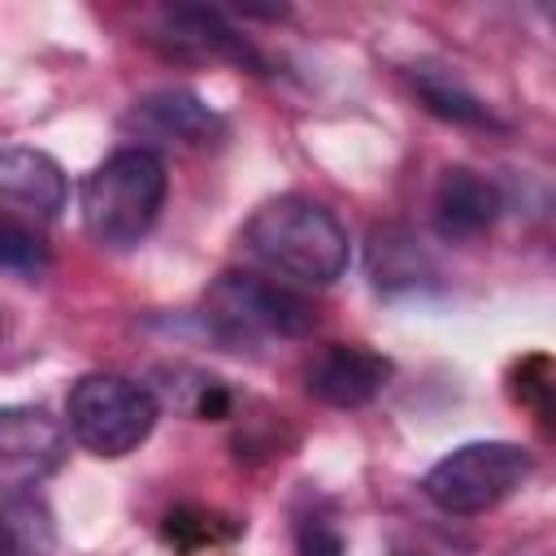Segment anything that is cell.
I'll list each match as a JSON object with an SVG mask.
<instances>
[{
    "mask_svg": "<svg viewBox=\"0 0 556 556\" xmlns=\"http://www.w3.org/2000/svg\"><path fill=\"white\" fill-rule=\"evenodd\" d=\"M70 200L65 169L39 148H0V204L39 222L61 217Z\"/></svg>",
    "mask_w": 556,
    "mask_h": 556,
    "instance_id": "9c48e42d",
    "label": "cell"
},
{
    "mask_svg": "<svg viewBox=\"0 0 556 556\" xmlns=\"http://www.w3.org/2000/svg\"><path fill=\"white\" fill-rule=\"evenodd\" d=\"M295 552H300V556H343V539H339V530H334L330 521L308 517V521L300 526Z\"/></svg>",
    "mask_w": 556,
    "mask_h": 556,
    "instance_id": "e0dca14e",
    "label": "cell"
},
{
    "mask_svg": "<svg viewBox=\"0 0 556 556\" xmlns=\"http://www.w3.org/2000/svg\"><path fill=\"white\" fill-rule=\"evenodd\" d=\"M517 395H521L526 404H534L539 417L547 421V413H552V404H547V395H552V369H547V356H530V361L517 365Z\"/></svg>",
    "mask_w": 556,
    "mask_h": 556,
    "instance_id": "2e32d148",
    "label": "cell"
},
{
    "mask_svg": "<svg viewBox=\"0 0 556 556\" xmlns=\"http://www.w3.org/2000/svg\"><path fill=\"white\" fill-rule=\"evenodd\" d=\"M208 321L226 343H265V339H300L317 326L313 300H304L287 282H269L256 274H222L204 295Z\"/></svg>",
    "mask_w": 556,
    "mask_h": 556,
    "instance_id": "5b68a950",
    "label": "cell"
},
{
    "mask_svg": "<svg viewBox=\"0 0 556 556\" xmlns=\"http://www.w3.org/2000/svg\"><path fill=\"white\" fill-rule=\"evenodd\" d=\"M391 382V361L365 343H330L304 369V387L313 400L330 408H361Z\"/></svg>",
    "mask_w": 556,
    "mask_h": 556,
    "instance_id": "52a82bcc",
    "label": "cell"
},
{
    "mask_svg": "<svg viewBox=\"0 0 556 556\" xmlns=\"http://www.w3.org/2000/svg\"><path fill=\"white\" fill-rule=\"evenodd\" d=\"M122 126L143 139H174V143H213L226 130L222 117L187 87H161L139 96L126 109Z\"/></svg>",
    "mask_w": 556,
    "mask_h": 556,
    "instance_id": "ba28073f",
    "label": "cell"
},
{
    "mask_svg": "<svg viewBox=\"0 0 556 556\" xmlns=\"http://www.w3.org/2000/svg\"><path fill=\"white\" fill-rule=\"evenodd\" d=\"M0 521H4V534L13 543V556H48L52 547V517L39 500L30 495H9L0 504Z\"/></svg>",
    "mask_w": 556,
    "mask_h": 556,
    "instance_id": "4fadbf2b",
    "label": "cell"
},
{
    "mask_svg": "<svg viewBox=\"0 0 556 556\" xmlns=\"http://www.w3.org/2000/svg\"><path fill=\"white\" fill-rule=\"evenodd\" d=\"M43 265H48L43 235L0 204V269H9V274H39Z\"/></svg>",
    "mask_w": 556,
    "mask_h": 556,
    "instance_id": "9a60e30c",
    "label": "cell"
},
{
    "mask_svg": "<svg viewBox=\"0 0 556 556\" xmlns=\"http://www.w3.org/2000/svg\"><path fill=\"white\" fill-rule=\"evenodd\" d=\"M530 473H534V456L521 443L478 439V443H460L447 456H439L426 469L421 491L439 513L473 517V513L504 504Z\"/></svg>",
    "mask_w": 556,
    "mask_h": 556,
    "instance_id": "277c9868",
    "label": "cell"
},
{
    "mask_svg": "<svg viewBox=\"0 0 556 556\" xmlns=\"http://www.w3.org/2000/svg\"><path fill=\"white\" fill-rule=\"evenodd\" d=\"M165 191L169 174L152 148H117L83 182V226L104 248H135L156 226Z\"/></svg>",
    "mask_w": 556,
    "mask_h": 556,
    "instance_id": "7a4b0ae2",
    "label": "cell"
},
{
    "mask_svg": "<svg viewBox=\"0 0 556 556\" xmlns=\"http://www.w3.org/2000/svg\"><path fill=\"white\" fill-rule=\"evenodd\" d=\"M169 26H174V39L178 43H191V48H204V52H217V56H230L239 65H261L256 48L217 13V9H169Z\"/></svg>",
    "mask_w": 556,
    "mask_h": 556,
    "instance_id": "8fae6325",
    "label": "cell"
},
{
    "mask_svg": "<svg viewBox=\"0 0 556 556\" xmlns=\"http://www.w3.org/2000/svg\"><path fill=\"white\" fill-rule=\"evenodd\" d=\"M65 460V426L39 404L0 408V491L22 495Z\"/></svg>",
    "mask_w": 556,
    "mask_h": 556,
    "instance_id": "8992f818",
    "label": "cell"
},
{
    "mask_svg": "<svg viewBox=\"0 0 556 556\" xmlns=\"http://www.w3.org/2000/svg\"><path fill=\"white\" fill-rule=\"evenodd\" d=\"M413 87H417L421 104H426L434 117H443V122H456V126H495L491 109H486L469 87H460L452 74H443V70H434V65L413 70Z\"/></svg>",
    "mask_w": 556,
    "mask_h": 556,
    "instance_id": "7c38bea8",
    "label": "cell"
},
{
    "mask_svg": "<svg viewBox=\"0 0 556 556\" xmlns=\"http://www.w3.org/2000/svg\"><path fill=\"white\" fill-rule=\"evenodd\" d=\"M243 252L304 287H330L352 261L343 222L313 195H274L239 230Z\"/></svg>",
    "mask_w": 556,
    "mask_h": 556,
    "instance_id": "6da1fadb",
    "label": "cell"
},
{
    "mask_svg": "<svg viewBox=\"0 0 556 556\" xmlns=\"http://www.w3.org/2000/svg\"><path fill=\"white\" fill-rule=\"evenodd\" d=\"M0 556H13V543H9V534H4V521H0Z\"/></svg>",
    "mask_w": 556,
    "mask_h": 556,
    "instance_id": "ac0fdd59",
    "label": "cell"
},
{
    "mask_svg": "<svg viewBox=\"0 0 556 556\" xmlns=\"http://www.w3.org/2000/svg\"><path fill=\"white\" fill-rule=\"evenodd\" d=\"M165 539L182 552H195V547H208V543H222V539H235L239 526L213 508H200V504H178L165 513Z\"/></svg>",
    "mask_w": 556,
    "mask_h": 556,
    "instance_id": "5bb4252c",
    "label": "cell"
},
{
    "mask_svg": "<svg viewBox=\"0 0 556 556\" xmlns=\"http://www.w3.org/2000/svg\"><path fill=\"white\" fill-rule=\"evenodd\" d=\"M161 417L156 395L126 374H83L65 395V421L78 447L117 460L135 452Z\"/></svg>",
    "mask_w": 556,
    "mask_h": 556,
    "instance_id": "3957f363",
    "label": "cell"
},
{
    "mask_svg": "<svg viewBox=\"0 0 556 556\" xmlns=\"http://www.w3.org/2000/svg\"><path fill=\"white\" fill-rule=\"evenodd\" d=\"M504 200H500V187L469 169V165H452L443 169L439 187H434V222L447 239H473L482 230L495 226Z\"/></svg>",
    "mask_w": 556,
    "mask_h": 556,
    "instance_id": "30bf717a",
    "label": "cell"
}]
</instances>
